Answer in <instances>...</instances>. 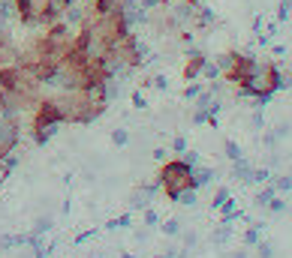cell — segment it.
I'll return each mask as SVG.
<instances>
[{
	"instance_id": "6da1fadb",
	"label": "cell",
	"mask_w": 292,
	"mask_h": 258,
	"mask_svg": "<svg viewBox=\"0 0 292 258\" xmlns=\"http://www.w3.org/2000/svg\"><path fill=\"white\" fill-rule=\"evenodd\" d=\"M160 186H163V192H166L172 201H178L187 189H196L193 165H190L187 159H172V162H166V165L160 168Z\"/></svg>"
},
{
	"instance_id": "7a4b0ae2",
	"label": "cell",
	"mask_w": 292,
	"mask_h": 258,
	"mask_svg": "<svg viewBox=\"0 0 292 258\" xmlns=\"http://www.w3.org/2000/svg\"><path fill=\"white\" fill-rule=\"evenodd\" d=\"M27 108H33V102H30L27 96H21V93H15V90L0 87V117L15 120V117H18L21 111H27Z\"/></svg>"
},
{
	"instance_id": "3957f363",
	"label": "cell",
	"mask_w": 292,
	"mask_h": 258,
	"mask_svg": "<svg viewBox=\"0 0 292 258\" xmlns=\"http://www.w3.org/2000/svg\"><path fill=\"white\" fill-rule=\"evenodd\" d=\"M12 3H15V15H18L21 24H27V27H39L42 12L48 9L51 0H12Z\"/></svg>"
},
{
	"instance_id": "277c9868",
	"label": "cell",
	"mask_w": 292,
	"mask_h": 258,
	"mask_svg": "<svg viewBox=\"0 0 292 258\" xmlns=\"http://www.w3.org/2000/svg\"><path fill=\"white\" fill-rule=\"evenodd\" d=\"M15 144H18V123H15V120L0 117V147H3L6 153H12V150H15Z\"/></svg>"
},
{
	"instance_id": "5b68a950",
	"label": "cell",
	"mask_w": 292,
	"mask_h": 258,
	"mask_svg": "<svg viewBox=\"0 0 292 258\" xmlns=\"http://www.w3.org/2000/svg\"><path fill=\"white\" fill-rule=\"evenodd\" d=\"M202 69H205V57L196 51V54H190V60H187V66H184V78H187V81H193Z\"/></svg>"
},
{
	"instance_id": "8992f818",
	"label": "cell",
	"mask_w": 292,
	"mask_h": 258,
	"mask_svg": "<svg viewBox=\"0 0 292 258\" xmlns=\"http://www.w3.org/2000/svg\"><path fill=\"white\" fill-rule=\"evenodd\" d=\"M112 141L121 147V144H127V141H130V132H127V129H115V132H112Z\"/></svg>"
},
{
	"instance_id": "52a82bcc",
	"label": "cell",
	"mask_w": 292,
	"mask_h": 258,
	"mask_svg": "<svg viewBox=\"0 0 292 258\" xmlns=\"http://www.w3.org/2000/svg\"><path fill=\"white\" fill-rule=\"evenodd\" d=\"M6 42H12V36H9V27H6V21L0 18V45H6Z\"/></svg>"
},
{
	"instance_id": "ba28073f",
	"label": "cell",
	"mask_w": 292,
	"mask_h": 258,
	"mask_svg": "<svg viewBox=\"0 0 292 258\" xmlns=\"http://www.w3.org/2000/svg\"><path fill=\"white\" fill-rule=\"evenodd\" d=\"M48 225H51V222H48V219L42 216V219H39V222L33 225V234H42V231H48Z\"/></svg>"
},
{
	"instance_id": "9c48e42d",
	"label": "cell",
	"mask_w": 292,
	"mask_h": 258,
	"mask_svg": "<svg viewBox=\"0 0 292 258\" xmlns=\"http://www.w3.org/2000/svg\"><path fill=\"white\" fill-rule=\"evenodd\" d=\"M163 231H166V234H178V222H175V219H169V222L163 225Z\"/></svg>"
},
{
	"instance_id": "30bf717a",
	"label": "cell",
	"mask_w": 292,
	"mask_h": 258,
	"mask_svg": "<svg viewBox=\"0 0 292 258\" xmlns=\"http://www.w3.org/2000/svg\"><path fill=\"white\" fill-rule=\"evenodd\" d=\"M160 3H166V0H142L139 6H142V9H154V6H160Z\"/></svg>"
},
{
	"instance_id": "8fae6325",
	"label": "cell",
	"mask_w": 292,
	"mask_h": 258,
	"mask_svg": "<svg viewBox=\"0 0 292 258\" xmlns=\"http://www.w3.org/2000/svg\"><path fill=\"white\" fill-rule=\"evenodd\" d=\"M154 222H157V213H154V210H148V213H145V225H154Z\"/></svg>"
},
{
	"instance_id": "7c38bea8",
	"label": "cell",
	"mask_w": 292,
	"mask_h": 258,
	"mask_svg": "<svg viewBox=\"0 0 292 258\" xmlns=\"http://www.w3.org/2000/svg\"><path fill=\"white\" fill-rule=\"evenodd\" d=\"M133 102H136L139 108H145V96H142V93H136V96H133Z\"/></svg>"
}]
</instances>
